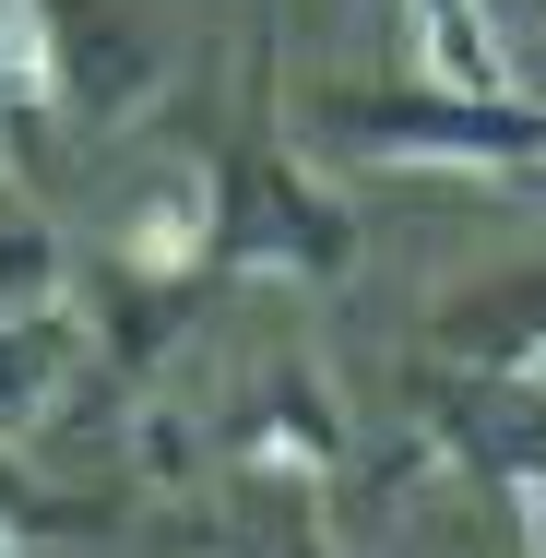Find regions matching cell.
<instances>
[{
  "instance_id": "6da1fadb",
  "label": "cell",
  "mask_w": 546,
  "mask_h": 558,
  "mask_svg": "<svg viewBox=\"0 0 546 558\" xmlns=\"http://www.w3.org/2000/svg\"><path fill=\"white\" fill-rule=\"evenodd\" d=\"M250 96L262 108H250V131L226 143V167H215L203 286H250V274H274V286H344L356 274V215L274 143V36L250 48Z\"/></svg>"
},
{
  "instance_id": "7a4b0ae2",
  "label": "cell",
  "mask_w": 546,
  "mask_h": 558,
  "mask_svg": "<svg viewBox=\"0 0 546 558\" xmlns=\"http://www.w3.org/2000/svg\"><path fill=\"white\" fill-rule=\"evenodd\" d=\"M332 155L368 167H487V179H546V96H439V84H332L310 108Z\"/></svg>"
},
{
  "instance_id": "3957f363",
  "label": "cell",
  "mask_w": 546,
  "mask_h": 558,
  "mask_svg": "<svg viewBox=\"0 0 546 558\" xmlns=\"http://www.w3.org/2000/svg\"><path fill=\"white\" fill-rule=\"evenodd\" d=\"M215 451L238 475H262V487H321L344 475V404H332L321 356H262L250 380H238V404L215 416Z\"/></svg>"
},
{
  "instance_id": "277c9868",
  "label": "cell",
  "mask_w": 546,
  "mask_h": 558,
  "mask_svg": "<svg viewBox=\"0 0 546 558\" xmlns=\"http://www.w3.org/2000/svg\"><path fill=\"white\" fill-rule=\"evenodd\" d=\"M416 451L451 463V475H487V487H511L523 463L546 451V380L523 368H416Z\"/></svg>"
},
{
  "instance_id": "5b68a950",
  "label": "cell",
  "mask_w": 546,
  "mask_h": 558,
  "mask_svg": "<svg viewBox=\"0 0 546 558\" xmlns=\"http://www.w3.org/2000/svg\"><path fill=\"white\" fill-rule=\"evenodd\" d=\"M48 24V84H60V119H131L155 96V36L131 0H36Z\"/></svg>"
},
{
  "instance_id": "8992f818",
  "label": "cell",
  "mask_w": 546,
  "mask_h": 558,
  "mask_svg": "<svg viewBox=\"0 0 546 558\" xmlns=\"http://www.w3.org/2000/svg\"><path fill=\"white\" fill-rule=\"evenodd\" d=\"M96 356V310L84 298H48V310H0V440H36L72 380Z\"/></svg>"
},
{
  "instance_id": "52a82bcc",
  "label": "cell",
  "mask_w": 546,
  "mask_h": 558,
  "mask_svg": "<svg viewBox=\"0 0 546 558\" xmlns=\"http://www.w3.org/2000/svg\"><path fill=\"white\" fill-rule=\"evenodd\" d=\"M428 356L439 368H546V262L523 274H487V286H451L428 310Z\"/></svg>"
},
{
  "instance_id": "ba28073f",
  "label": "cell",
  "mask_w": 546,
  "mask_h": 558,
  "mask_svg": "<svg viewBox=\"0 0 546 558\" xmlns=\"http://www.w3.org/2000/svg\"><path fill=\"white\" fill-rule=\"evenodd\" d=\"M404 36H416V84H439V96H523L487 0H404Z\"/></svg>"
},
{
  "instance_id": "9c48e42d",
  "label": "cell",
  "mask_w": 546,
  "mask_h": 558,
  "mask_svg": "<svg viewBox=\"0 0 546 558\" xmlns=\"http://www.w3.org/2000/svg\"><path fill=\"white\" fill-rule=\"evenodd\" d=\"M203 238H215V179L191 167V179H167L143 215H119L108 262H119V274H143V286H203Z\"/></svg>"
},
{
  "instance_id": "30bf717a",
  "label": "cell",
  "mask_w": 546,
  "mask_h": 558,
  "mask_svg": "<svg viewBox=\"0 0 546 558\" xmlns=\"http://www.w3.org/2000/svg\"><path fill=\"white\" fill-rule=\"evenodd\" d=\"M48 298H72V250L24 203V179H0V310H48Z\"/></svg>"
},
{
  "instance_id": "8fae6325",
  "label": "cell",
  "mask_w": 546,
  "mask_h": 558,
  "mask_svg": "<svg viewBox=\"0 0 546 558\" xmlns=\"http://www.w3.org/2000/svg\"><path fill=\"white\" fill-rule=\"evenodd\" d=\"M250 558H344V547H332V535L310 523V511H286V523H274V535H262Z\"/></svg>"
},
{
  "instance_id": "7c38bea8",
  "label": "cell",
  "mask_w": 546,
  "mask_h": 558,
  "mask_svg": "<svg viewBox=\"0 0 546 558\" xmlns=\"http://www.w3.org/2000/svg\"><path fill=\"white\" fill-rule=\"evenodd\" d=\"M511 499H523V535H535V558H546V451L511 475Z\"/></svg>"
},
{
  "instance_id": "4fadbf2b",
  "label": "cell",
  "mask_w": 546,
  "mask_h": 558,
  "mask_svg": "<svg viewBox=\"0 0 546 558\" xmlns=\"http://www.w3.org/2000/svg\"><path fill=\"white\" fill-rule=\"evenodd\" d=\"M0 558H36V535H24V523H12V511H0Z\"/></svg>"
},
{
  "instance_id": "5bb4252c",
  "label": "cell",
  "mask_w": 546,
  "mask_h": 558,
  "mask_svg": "<svg viewBox=\"0 0 546 558\" xmlns=\"http://www.w3.org/2000/svg\"><path fill=\"white\" fill-rule=\"evenodd\" d=\"M535 380H546V368H535Z\"/></svg>"
}]
</instances>
